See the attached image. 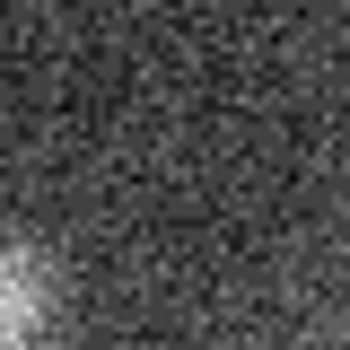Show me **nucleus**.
<instances>
[{"label":"nucleus","mask_w":350,"mask_h":350,"mask_svg":"<svg viewBox=\"0 0 350 350\" xmlns=\"http://www.w3.org/2000/svg\"><path fill=\"white\" fill-rule=\"evenodd\" d=\"M44 306H53V271L36 245H9V350H44Z\"/></svg>","instance_id":"nucleus-1"}]
</instances>
